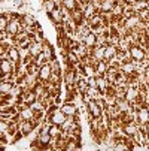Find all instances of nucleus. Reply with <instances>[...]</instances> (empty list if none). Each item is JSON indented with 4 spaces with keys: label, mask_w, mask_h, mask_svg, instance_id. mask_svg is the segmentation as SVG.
<instances>
[{
    "label": "nucleus",
    "mask_w": 149,
    "mask_h": 151,
    "mask_svg": "<svg viewBox=\"0 0 149 151\" xmlns=\"http://www.w3.org/2000/svg\"><path fill=\"white\" fill-rule=\"evenodd\" d=\"M136 111V123L139 126H148L149 124V106L146 105H133Z\"/></svg>",
    "instance_id": "f257e3e1"
},
{
    "label": "nucleus",
    "mask_w": 149,
    "mask_h": 151,
    "mask_svg": "<svg viewBox=\"0 0 149 151\" xmlns=\"http://www.w3.org/2000/svg\"><path fill=\"white\" fill-rule=\"evenodd\" d=\"M128 52H130L131 60H134V61H143L145 57H146V54H148V50L143 48L142 45H131L130 50H128Z\"/></svg>",
    "instance_id": "f03ea898"
},
{
    "label": "nucleus",
    "mask_w": 149,
    "mask_h": 151,
    "mask_svg": "<svg viewBox=\"0 0 149 151\" xmlns=\"http://www.w3.org/2000/svg\"><path fill=\"white\" fill-rule=\"evenodd\" d=\"M140 17H139V14H136V15H131V17H128V18H124L122 19V27L127 30V32H133V30H136V27L140 24Z\"/></svg>",
    "instance_id": "7ed1b4c3"
},
{
    "label": "nucleus",
    "mask_w": 149,
    "mask_h": 151,
    "mask_svg": "<svg viewBox=\"0 0 149 151\" xmlns=\"http://www.w3.org/2000/svg\"><path fill=\"white\" fill-rule=\"evenodd\" d=\"M87 112L93 118H101L104 115V111L100 108V105L97 103V100H88L87 102Z\"/></svg>",
    "instance_id": "20e7f679"
},
{
    "label": "nucleus",
    "mask_w": 149,
    "mask_h": 151,
    "mask_svg": "<svg viewBox=\"0 0 149 151\" xmlns=\"http://www.w3.org/2000/svg\"><path fill=\"white\" fill-rule=\"evenodd\" d=\"M15 121H34V111L31 109V106H24L23 109H19Z\"/></svg>",
    "instance_id": "39448f33"
},
{
    "label": "nucleus",
    "mask_w": 149,
    "mask_h": 151,
    "mask_svg": "<svg viewBox=\"0 0 149 151\" xmlns=\"http://www.w3.org/2000/svg\"><path fill=\"white\" fill-rule=\"evenodd\" d=\"M18 126H19V132L24 135V138L30 136L36 130V127H39V124L34 121H19Z\"/></svg>",
    "instance_id": "423d86ee"
},
{
    "label": "nucleus",
    "mask_w": 149,
    "mask_h": 151,
    "mask_svg": "<svg viewBox=\"0 0 149 151\" xmlns=\"http://www.w3.org/2000/svg\"><path fill=\"white\" fill-rule=\"evenodd\" d=\"M40 82L39 79V75H31V73H27L23 79V87L26 90H34L37 87V84Z\"/></svg>",
    "instance_id": "0eeeda50"
},
{
    "label": "nucleus",
    "mask_w": 149,
    "mask_h": 151,
    "mask_svg": "<svg viewBox=\"0 0 149 151\" xmlns=\"http://www.w3.org/2000/svg\"><path fill=\"white\" fill-rule=\"evenodd\" d=\"M0 69H2V75H14L16 72V64H14L8 58L0 60Z\"/></svg>",
    "instance_id": "6e6552de"
},
{
    "label": "nucleus",
    "mask_w": 149,
    "mask_h": 151,
    "mask_svg": "<svg viewBox=\"0 0 149 151\" xmlns=\"http://www.w3.org/2000/svg\"><path fill=\"white\" fill-rule=\"evenodd\" d=\"M51 75H52L51 63H45L43 66H40V69H39V79H40V82L48 84V82H49Z\"/></svg>",
    "instance_id": "1a4fd4ad"
},
{
    "label": "nucleus",
    "mask_w": 149,
    "mask_h": 151,
    "mask_svg": "<svg viewBox=\"0 0 149 151\" xmlns=\"http://www.w3.org/2000/svg\"><path fill=\"white\" fill-rule=\"evenodd\" d=\"M37 99H39V97H37V94H36V91H34V90H24L23 96L19 97V100H18V102H21V103H24V105L30 106V105H33Z\"/></svg>",
    "instance_id": "9d476101"
},
{
    "label": "nucleus",
    "mask_w": 149,
    "mask_h": 151,
    "mask_svg": "<svg viewBox=\"0 0 149 151\" xmlns=\"http://www.w3.org/2000/svg\"><path fill=\"white\" fill-rule=\"evenodd\" d=\"M60 109L66 114V117H78V106L75 105V102H64L61 106H60Z\"/></svg>",
    "instance_id": "9b49d317"
},
{
    "label": "nucleus",
    "mask_w": 149,
    "mask_h": 151,
    "mask_svg": "<svg viewBox=\"0 0 149 151\" xmlns=\"http://www.w3.org/2000/svg\"><path fill=\"white\" fill-rule=\"evenodd\" d=\"M122 130L127 135V138H133L137 132H139V124L136 121H130V123H124L122 124Z\"/></svg>",
    "instance_id": "f8f14e48"
},
{
    "label": "nucleus",
    "mask_w": 149,
    "mask_h": 151,
    "mask_svg": "<svg viewBox=\"0 0 149 151\" xmlns=\"http://www.w3.org/2000/svg\"><path fill=\"white\" fill-rule=\"evenodd\" d=\"M49 19L54 23V26L60 27L63 23H64V15H63V11L61 8H55L51 14H49Z\"/></svg>",
    "instance_id": "ddd939ff"
},
{
    "label": "nucleus",
    "mask_w": 149,
    "mask_h": 151,
    "mask_svg": "<svg viewBox=\"0 0 149 151\" xmlns=\"http://www.w3.org/2000/svg\"><path fill=\"white\" fill-rule=\"evenodd\" d=\"M5 58H8V60H11L14 64H18L19 63H23V60H21V55H19V50L14 45V47H11L9 50H8V52H6V57Z\"/></svg>",
    "instance_id": "4468645a"
},
{
    "label": "nucleus",
    "mask_w": 149,
    "mask_h": 151,
    "mask_svg": "<svg viewBox=\"0 0 149 151\" xmlns=\"http://www.w3.org/2000/svg\"><path fill=\"white\" fill-rule=\"evenodd\" d=\"M16 87L15 81H2L0 82V96H8L12 94L14 88Z\"/></svg>",
    "instance_id": "2eb2a0df"
},
{
    "label": "nucleus",
    "mask_w": 149,
    "mask_h": 151,
    "mask_svg": "<svg viewBox=\"0 0 149 151\" xmlns=\"http://www.w3.org/2000/svg\"><path fill=\"white\" fill-rule=\"evenodd\" d=\"M119 52V47L118 45H113V44H109V45H106L104 48V60L106 61H111L112 58H115Z\"/></svg>",
    "instance_id": "dca6fc26"
},
{
    "label": "nucleus",
    "mask_w": 149,
    "mask_h": 151,
    "mask_svg": "<svg viewBox=\"0 0 149 151\" xmlns=\"http://www.w3.org/2000/svg\"><path fill=\"white\" fill-rule=\"evenodd\" d=\"M29 50H30V54H31L33 57H37L39 54L43 52V42L33 40L31 44H30V47H29Z\"/></svg>",
    "instance_id": "f3484780"
},
{
    "label": "nucleus",
    "mask_w": 149,
    "mask_h": 151,
    "mask_svg": "<svg viewBox=\"0 0 149 151\" xmlns=\"http://www.w3.org/2000/svg\"><path fill=\"white\" fill-rule=\"evenodd\" d=\"M104 48L106 47H96L94 50H88V54L93 55V58L98 63V61H104Z\"/></svg>",
    "instance_id": "a211bd4d"
},
{
    "label": "nucleus",
    "mask_w": 149,
    "mask_h": 151,
    "mask_svg": "<svg viewBox=\"0 0 149 151\" xmlns=\"http://www.w3.org/2000/svg\"><path fill=\"white\" fill-rule=\"evenodd\" d=\"M119 69H121V72H122V73L128 75V76H130V75H133V73H137V68H136V64L133 63V60H131V61H128V63L121 64Z\"/></svg>",
    "instance_id": "6ab92c4d"
},
{
    "label": "nucleus",
    "mask_w": 149,
    "mask_h": 151,
    "mask_svg": "<svg viewBox=\"0 0 149 151\" xmlns=\"http://www.w3.org/2000/svg\"><path fill=\"white\" fill-rule=\"evenodd\" d=\"M21 21H23V26L24 27H36L39 23L36 17H33L31 14H23V17H21Z\"/></svg>",
    "instance_id": "aec40b11"
},
{
    "label": "nucleus",
    "mask_w": 149,
    "mask_h": 151,
    "mask_svg": "<svg viewBox=\"0 0 149 151\" xmlns=\"http://www.w3.org/2000/svg\"><path fill=\"white\" fill-rule=\"evenodd\" d=\"M83 44H85V47H87L88 50H94L97 47V36L91 32L88 36L83 37Z\"/></svg>",
    "instance_id": "412c9836"
},
{
    "label": "nucleus",
    "mask_w": 149,
    "mask_h": 151,
    "mask_svg": "<svg viewBox=\"0 0 149 151\" xmlns=\"http://www.w3.org/2000/svg\"><path fill=\"white\" fill-rule=\"evenodd\" d=\"M115 6H116V2H115V0H101V3H100V11H98V12H112Z\"/></svg>",
    "instance_id": "4be33fe9"
},
{
    "label": "nucleus",
    "mask_w": 149,
    "mask_h": 151,
    "mask_svg": "<svg viewBox=\"0 0 149 151\" xmlns=\"http://www.w3.org/2000/svg\"><path fill=\"white\" fill-rule=\"evenodd\" d=\"M43 54L48 57V60H49V61L55 58V55H54V48H52L51 42H49L48 39H45V40H43Z\"/></svg>",
    "instance_id": "5701e85b"
},
{
    "label": "nucleus",
    "mask_w": 149,
    "mask_h": 151,
    "mask_svg": "<svg viewBox=\"0 0 149 151\" xmlns=\"http://www.w3.org/2000/svg\"><path fill=\"white\" fill-rule=\"evenodd\" d=\"M109 69V61H98L96 63V72H97V76L98 75H106V72H108Z\"/></svg>",
    "instance_id": "b1692460"
},
{
    "label": "nucleus",
    "mask_w": 149,
    "mask_h": 151,
    "mask_svg": "<svg viewBox=\"0 0 149 151\" xmlns=\"http://www.w3.org/2000/svg\"><path fill=\"white\" fill-rule=\"evenodd\" d=\"M96 14H98V11H97V8H96L93 3H88L87 8L83 9V17H85V19H87V21H88L91 17H94Z\"/></svg>",
    "instance_id": "393cba45"
},
{
    "label": "nucleus",
    "mask_w": 149,
    "mask_h": 151,
    "mask_svg": "<svg viewBox=\"0 0 149 151\" xmlns=\"http://www.w3.org/2000/svg\"><path fill=\"white\" fill-rule=\"evenodd\" d=\"M131 8H133V11H134L136 14H139V12H142L143 9H148V0H137L136 3L131 5Z\"/></svg>",
    "instance_id": "a878e982"
},
{
    "label": "nucleus",
    "mask_w": 149,
    "mask_h": 151,
    "mask_svg": "<svg viewBox=\"0 0 149 151\" xmlns=\"http://www.w3.org/2000/svg\"><path fill=\"white\" fill-rule=\"evenodd\" d=\"M66 60L72 64V66H75V64H79V63H81V58H79L72 50L67 51V54H66Z\"/></svg>",
    "instance_id": "bb28decb"
},
{
    "label": "nucleus",
    "mask_w": 149,
    "mask_h": 151,
    "mask_svg": "<svg viewBox=\"0 0 149 151\" xmlns=\"http://www.w3.org/2000/svg\"><path fill=\"white\" fill-rule=\"evenodd\" d=\"M61 8H64V9L73 12L75 9H78V2H76V0H63Z\"/></svg>",
    "instance_id": "cd10ccee"
},
{
    "label": "nucleus",
    "mask_w": 149,
    "mask_h": 151,
    "mask_svg": "<svg viewBox=\"0 0 149 151\" xmlns=\"http://www.w3.org/2000/svg\"><path fill=\"white\" fill-rule=\"evenodd\" d=\"M49 63H51V69H52V73L63 75V69H61V64H60V60H58V58H54V60H51Z\"/></svg>",
    "instance_id": "c85d7f7f"
},
{
    "label": "nucleus",
    "mask_w": 149,
    "mask_h": 151,
    "mask_svg": "<svg viewBox=\"0 0 149 151\" xmlns=\"http://www.w3.org/2000/svg\"><path fill=\"white\" fill-rule=\"evenodd\" d=\"M55 8H58V6H57V3L54 2V0H45V2H43V11H45L48 15H49Z\"/></svg>",
    "instance_id": "c756f323"
},
{
    "label": "nucleus",
    "mask_w": 149,
    "mask_h": 151,
    "mask_svg": "<svg viewBox=\"0 0 149 151\" xmlns=\"http://www.w3.org/2000/svg\"><path fill=\"white\" fill-rule=\"evenodd\" d=\"M63 133V129L61 126H57V124H51V129H49V135L52 138H60Z\"/></svg>",
    "instance_id": "7c9ffc66"
},
{
    "label": "nucleus",
    "mask_w": 149,
    "mask_h": 151,
    "mask_svg": "<svg viewBox=\"0 0 149 151\" xmlns=\"http://www.w3.org/2000/svg\"><path fill=\"white\" fill-rule=\"evenodd\" d=\"M9 18L8 17H5V15H0V32H6L8 30V26H9Z\"/></svg>",
    "instance_id": "2f4dec72"
},
{
    "label": "nucleus",
    "mask_w": 149,
    "mask_h": 151,
    "mask_svg": "<svg viewBox=\"0 0 149 151\" xmlns=\"http://www.w3.org/2000/svg\"><path fill=\"white\" fill-rule=\"evenodd\" d=\"M34 63L37 64V66L40 68V66H43V64L45 63H49V60H48V57L43 54V52H42V54H39L37 57H36V60H34Z\"/></svg>",
    "instance_id": "473e14b6"
},
{
    "label": "nucleus",
    "mask_w": 149,
    "mask_h": 151,
    "mask_svg": "<svg viewBox=\"0 0 149 151\" xmlns=\"http://www.w3.org/2000/svg\"><path fill=\"white\" fill-rule=\"evenodd\" d=\"M88 85H90V88H97V76L88 78Z\"/></svg>",
    "instance_id": "72a5a7b5"
},
{
    "label": "nucleus",
    "mask_w": 149,
    "mask_h": 151,
    "mask_svg": "<svg viewBox=\"0 0 149 151\" xmlns=\"http://www.w3.org/2000/svg\"><path fill=\"white\" fill-rule=\"evenodd\" d=\"M122 2L125 3V5H133V3H136L137 0H122Z\"/></svg>",
    "instance_id": "f704fd0d"
},
{
    "label": "nucleus",
    "mask_w": 149,
    "mask_h": 151,
    "mask_svg": "<svg viewBox=\"0 0 149 151\" xmlns=\"http://www.w3.org/2000/svg\"><path fill=\"white\" fill-rule=\"evenodd\" d=\"M146 135H148V136H149V124H148V126H146Z\"/></svg>",
    "instance_id": "c9c22d12"
},
{
    "label": "nucleus",
    "mask_w": 149,
    "mask_h": 151,
    "mask_svg": "<svg viewBox=\"0 0 149 151\" xmlns=\"http://www.w3.org/2000/svg\"><path fill=\"white\" fill-rule=\"evenodd\" d=\"M94 2V0H88V3H93Z\"/></svg>",
    "instance_id": "e433bc0d"
}]
</instances>
